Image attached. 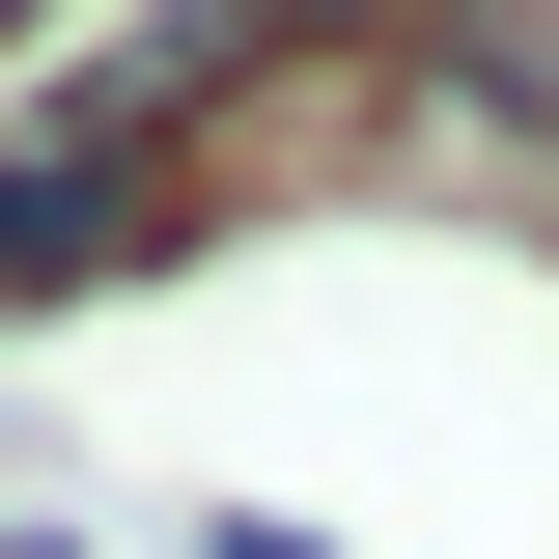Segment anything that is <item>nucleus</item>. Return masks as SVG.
Here are the masks:
<instances>
[{
	"instance_id": "f03ea898",
	"label": "nucleus",
	"mask_w": 559,
	"mask_h": 559,
	"mask_svg": "<svg viewBox=\"0 0 559 559\" xmlns=\"http://www.w3.org/2000/svg\"><path fill=\"white\" fill-rule=\"evenodd\" d=\"M336 28H364V0H168V28L112 57V112H168V140H197L224 84H280V57H336Z\"/></svg>"
},
{
	"instance_id": "f257e3e1",
	"label": "nucleus",
	"mask_w": 559,
	"mask_h": 559,
	"mask_svg": "<svg viewBox=\"0 0 559 559\" xmlns=\"http://www.w3.org/2000/svg\"><path fill=\"white\" fill-rule=\"evenodd\" d=\"M168 252V112H112V84H57V112L0 140V308H57V280Z\"/></svg>"
},
{
	"instance_id": "39448f33",
	"label": "nucleus",
	"mask_w": 559,
	"mask_h": 559,
	"mask_svg": "<svg viewBox=\"0 0 559 559\" xmlns=\"http://www.w3.org/2000/svg\"><path fill=\"white\" fill-rule=\"evenodd\" d=\"M0 28H28V0H0Z\"/></svg>"
},
{
	"instance_id": "20e7f679",
	"label": "nucleus",
	"mask_w": 559,
	"mask_h": 559,
	"mask_svg": "<svg viewBox=\"0 0 559 559\" xmlns=\"http://www.w3.org/2000/svg\"><path fill=\"white\" fill-rule=\"evenodd\" d=\"M197 559H336V532H197Z\"/></svg>"
},
{
	"instance_id": "7ed1b4c3",
	"label": "nucleus",
	"mask_w": 559,
	"mask_h": 559,
	"mask_svg": "<svg viewBox=\"0 0 559 559\" xmlns=\"http://www.w3.org/2000/svg\"><path fill=\"white\" fill-rule=\"evenodd\" d=\"M0 559H84V532H57V503H0Z\"/></svg>"
}]
</instances>
